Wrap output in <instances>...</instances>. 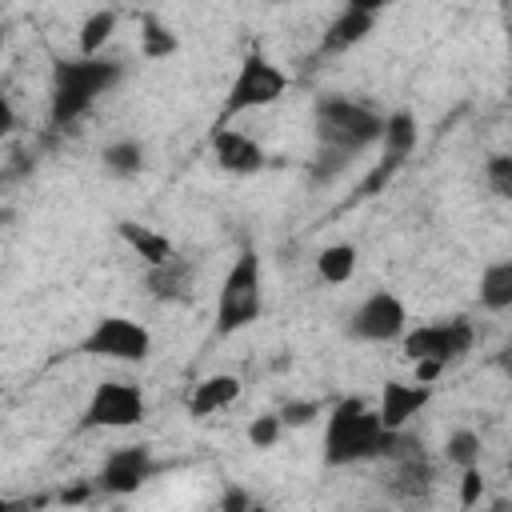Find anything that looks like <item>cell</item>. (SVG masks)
<instances>
[{"mask_svg":"<svg viewBox=\"0 0 512 512\" xmlns=\"http://www.w3.org/2000/svg\"><path fill=\"white\" fill-rule=\"evenodd\" d=\"M396 432L380 420V408H372L360 396H340L332 412L324 416V444L320 456L328 468H352L368 464L392 452Z\"/></svg>","mask_w":512,"mask_h":512,"instance_id":"obj_1","label":"cell"},{"mask_svg":"<svg viewBox=\"0 0 512 512\" xmlns=\"http://www.w3.org/2000/svg\"><path fill=\"white\" fill-rule=\"evenodd\" d=\"M124 76L120 60H108L104 52L100 56H60L52 64V92H48V120L52 128H68L76 124L108 88H116Z\"/></svg>","mask_w":512,"mask_h":512,"instance_id":"obj_2","label":"cell"},{"mask_svg":"<svg viewBox=\"0 0 512 512\" xmlns=\"http://www.w3.org/2000/svg\"><path fill=\"white\" fill-rule=\"evenodd\" d=\"M380 136H384V116L376 108L340 92L316 100V148H332L352 160L364 148L380 144Z\"/></svg>","mask_w":512,"mask_h":512,"instance_id":"obj_3","label":"cell"},{"mask_svg":"<svg viewBox=\"0 0 512 512\" xmlns=\"http://www.w3.org/2000/svg\"><path fill=\"white\" fill-rule=\"evenodd\" d=\"M476 344V328L468 316H448V320H432V324H416L404 332L400 348L404 360L416 368V380L432 384L448 364L464 360Z\"/></svg>","mask_w":512,"mask_h":512,"instance_id":"obj_4","label":"cell"},{"mask_svg":"<svg viewBox=\"0 0 512 512\" xmlns=\"http://www.w3.org/2000/svg\"><path fill=\"white\" fill-rule=\"evenodd\" d=\"M264 312V268L252 248H240L216 292V332L232 336Z\"/></svg>","mask_w":512,"mask_h":512,"instance_id":"obj_5","label":"cell"},{"mask_svg":"<svg viewBox=\"0 0 512 512\" xmlns=\"http://www.w3.org/2000/svg\"><path fill=\"white\" fill-rule=\"evenodd\" d=\"M284 92H288V72L272 56L252 48L240 60V68H236V76H232V84L224 92V108H220L216 124H228V120H236L244 112H256V108H272Z\"/></svg>","mask_w":512,"mask_h":512,"instance_id":"obj_6","label":"cell"},{"mask_svg":"<svg viewBox=\"0 0 512 512\" xmlns=\"http://www.w3.org/2000/svg\"><path fill=\"white\" fill-rule=\"evenodd\" d=\"M344 332L352 340H360V344H392V340H404V332H408V304L392 288H376V292H368L348 312Z\"/></svg>","mask_w":512,"mask_h":512,"instance_id":"obj_7","label":"cell"},{"mask_svg":"<svg viewBox=\"0 0 512 512\" xmlns=\"http://www.w3.org/2000/svg\"><path fill=\"white\" fill-rule=\"evenodd\" d=\"M144 416H148V400H144V388L140 384H132V380H104L88 396V404L80 412V428L116 432V428L144 424Z\"/></svg>","mask_w":512,"mask_h":512,"instance_id":"obj_8","label":"cell"},{"mask_svg":"<svg viewBox=\"0 0 512 512\" xmlns=\"http://www.w3.org/2000/svg\"><path fill=\"white\" fill-rule=\"evenodd\" d=\"M80 352L100 356V360H120V364H144L148 352H152V332L140 320L112 312V316H100L88 328Z\"/></svg>","mask_w":512,"mask_h":512,"instance_id":"obj_9","label":"cell"},{"mask_svg":"<svg viewBox=\"0 0 512 512\" xmlns=\"http://www.w3.org/2000/svg\"><path fill=\"white\" fill-rule=\"evenodd\" d=\"M156 460L148 452V444H124V448H112L100 464V476L96 484L108 492V496H132L144 488V480L152 476Z\"/></svg>","mask_w":512,"mask_h":512,"instance_id":"obj_10","label":"cell"},{"mask_svg":"<svg viewBox=\"0 0 512 512\" xmlns=\"http://www.w3.org/2000/svg\"><path fill=\"white\" fill-rule=\"evenodd\" d=\"M212 160L228 172V176H256L268 164V152L256 136L232 128V124H216L212 128Z\"/></svg>","mask_w":512,"mask_h":512,"instance_id":"obj_11","label":"cell"},{"mask_svg":"<svg viewBox=\"0 0 512 512\" xmlns=\"http://www.w3.org/2000/svg\"><path fill=\"white\" fill-rule=\"evenodd\" d=\"M432 400V384L424 380H388L384 392H380V420L392 428V432H404V424Z\"/></svg>","mask_w":512,"mask_h":512,"instance_id":"obj_12","label":"cell"},{"mask_svg":"<svg viewBox=\"0 0 512 512\" xmlns=\"http://www.w3.org/2000/svg\"><path fill=\"white\" fill-rule=\"evenodd\" d=\"M240 392H244L240 376H232V372H212V376H204V380L192 384V392H188V412H192V416L224 412V408H232V404L240 400Z\"/></svg>","mask_w":512,"mask_h":512,"instance_id":"obj_13","label":"cell"},{"mask_svg":"<svg viewBox=\"0 0 512 512\" xmlns=\"http://www.w3.org/2000/svg\"><path fill=\"white\" fill-rule=\"evenodd\" d=\"M116 236H120L148 268H156V264H164V260L176 256V244H172L160 228H148V224H140V220H120V224H116Z\"/></svg>","mask_w":512,"mask_h":512,"instance_id":"obj_14","label":"cell"},{"mask_svg":"<svg viewBox=\"0 0 512 512\" xmlns=\"http://www.w3.org/2000/svg\"><path fill=\"white\" fill-rule=\"evenodd\" d=\"M192 264L184 260V256H172V260H164V264H156V268H148L144 272V288H148V296H156V300H184L188 296V288H192Z\"/></svg>","mask_w":512,"mask_h":512,"instance_id":"obj_15","label":"cell"},{"mask_svg":"<svg viewBox=\"0 0 512 512\" xmlns=\"http://www.w3.org/2000/svg\"><path fill=\"white\" fill-rule=\"evenodd\" d=\"M372 28H376V16H372V12H360V8H348V4H344V12L328 24L320 48H324V52H348V48H356Z\"/></svg>","mask_w":512,"mask_h":512,"instance_id":"obj_16","label":"cell"},{"mask_svg":"<svg viewBox=\"0 0 512 512\" xmlns=\"http://www.w3.org/2000/svg\"><path fill=\"white\" fill-rule=\"evenodd\" d=\"M100 164H104L108 176H116V180H132V176L144 172L148 156H144V144H140V140L120 136V140H112V144L100 148Z\"/></svg>","mask_w":512,"mask_h":512,"instance_id":"obj_17","label":"cell"},{"mask_svg":"<svg viewBox=\"0 0 512 512\" xmlns=\"http://www.w3.org/2000/svg\"><path fill=\"white\" fill-rule=\"evenodd\" d=\"M356 264H360V252L352 240H336V244H324L320 256H316V276L324 284H348L356 276Z\"/></svg>","mask_w":512,"mask_h":512,"instance_id":"obj_18","label":"cell"},{"mask_svg":"<svg viewBox=\"0 0 512 512\" xmlns=\"http://www.w3.org/2000/svg\"><path fill=\"white\" fill-rule=\"evenodd\" d=\"M416 140H420V124H416V116L408 108H396V112L384 116V136H380L384 156L408 160L416 152Z\"/></svg>","mask_w":512,"mask_h":512,"instance_id":"obj_19","label":"cell"},{"mask_svg":"<svg viewBox=\"0 0 512 512\" xmlns=\"http://www.w3.org/2000/svg\"><path fill=\"white\" fill-rule=\"evenodd\" d=\"M480 304L488 312H508L512 308V256L508 260H492L480 272Z\"/></svg>","mask_w":512,"mask_h":512,"instance_id":"obj_20","label":"cell"},{"mask_svg":"<svg viewBox=\"0 0 512 512\" xmlns=\"http://www.w3.org/2000/svg\"><path fill=\"white\" fill-rule=\"evenodd\" d=\"M176 52H180V36L160 16H144L140 20V56L144 60H168Z\"/></svg>","mask_w":512,"mask_h":512,"instance_id":"obj_21","label":"cell"},{"mask_svg":"<svg viewBox=\"0 0 512 512\" xmlns=\"http://www.w3.org/2000/svg\"><path fill=\"white\" fill-rule=\"evenodd\" d=\"M116 24H120V16H116L112 8H96V12H88V16H84V24H80V36H76L80 52H84V56H100V52H104V44L112 40Z\"/></svg>","mask_w":512,"mask_h":512,"instance_id":"obj_22","label":"cell"},{"mask_svg":"<svg viewBox=\"0 0 512 512\" xmlns=\"http://www.w3.org/2000/svg\"><path fill=\"white\" fill-rule=\"evenodd\" d=\"M444 460L456 464L460 472L472 468V464H480V436H476L472 428H456V432H448V440H444Z\"/></svg>","mask_w":512,"mask_h":512,"instance_id":"obj_23","label":"cell"},{"mask_svg":"<svg viewBox=\"0 0 512 512\" xmlns=\"http://www.w3.org/2000/svg\"><path fill=\"white\" fill-rule=\"evenodd\" d=\"M484 180L500 200H512V152H492L484 160Z\"/></svg>","mask_w":512,"mask_h":512,"instance_id":"obj_24","label":"cell"},{"mask_svg":"<svg viewBox=\"0 0 512 512\" xmlns=\"http://www.w3.org/2000/svg\"><path fill=\"white\" fill-rule=\"evenodd\" d=\"M348 164H352V160H348L344 152L316 148V156H312V164H308V176H312V184H328V180H336V176H340Z\"/></svg>","mask_w":512,"mask_h":512,"instance_id":"obj_25","label":"cell"},{"mask_svg":"<svg viewBox=\"0 0 512 512\" xmlns=\"http://www.w3.org/2000/svg\"><path fill=\"white\" fill-rule=\"evenodd\" d=\"M280 432H284L280 412H264V416H256V420L248 424V444L260 448V452H268V448L280 440Z\"/></svg>","mask_w":512,"mask_h":512,"instance_id":"obj_26","label":"cell"},{"mask_svg":"<svg viewBox=\"0 0 512 512\" xmlns=\"http://www.w3.org/2000/svg\"><path fill=\"white\" fill-rule=\"evenodd\" d=\"M316 416H320V404H316V400H288V404L280 408L284 428H304V424H312Z\"/></svg>","mask_w":512,"mask_h":512,"instance_id":"obj_27","label":"cell"},{"mask_svg":"<svg viewBox=\"0 0 512 512\" xmlns=\"http://www.w3.org/2000/svg\"><path fill=\"white\" fill-rule=\"evenodd\" d=\"M400 164H404V160H396V156H384V160H380V164L368 172V180L360 184V196H372V192H380V184H388V180L396 176V168H400Z\"/></svg>","mask_w":512,"mask_h":512,"instance_id":"obj_28","label":"cell"},{"mask_svg":"<svg viewBox=\"0 0 512 512\" xmlns=\"http://www.w3.org/2000/svg\"><path fill=\"white\" fill-rule=\"evenodd\" d=\"M480 496H484V472H480V464H472V468H464V476H460V504L472 508Z\"/></svg>","mask_w":512,"mask_h":512,"instance_id":"obj_29","label":"cell"},{"mask_svg":"<svg viewBox=\"0 0 512 512\" xmlns=\"http://www.w3.org/2000/svg\"><path fill=\"white\" fill-rule=\"evenodd\" d=\"M388 4L392 0H348V8H360V12H372V16H380Z\"/></svg>","mask_w":512,"mask_h":512,"instance_id":"obj_30","label":"cell"},{"mask_svg":"<svg viewBox=\"0 0 512 512\" xmlns=\"http://www.w3.org/2000/svg\"><path fill=\"white\" fill-rule=\"evenodd\" d=\"M244 504H248V500H244L240 492H232V496H224V508H244Z\"/></svg>","mask_w":512,"mask_h":512,"instance_id":"obj_31","label":"cell"},{"mask_svg":"<svg viewBox=\"0 0 512 512\" xmlns=\"http://www.w3.org/2000/svg\"><path fill=\"white\" fill-rule=\"evenodd\" d=\"M496 364H500V368H504V372H508V376H512V348H508V352H504V356H500V360H496Z\"/></svg>","mask_w":512,"mask_h":512,"instance_id":"obj_32","label":"cell"},{"mask_svg":"<svg viewBox=\"0 0 512 512\" xmlns=\"http://www.w3.org/2000/svg\"><path fill=\"white\" fill-rule=\"evenodd\" d=\"M508 476H512V460H508Z\"/></svg>","mask_w":512,"mask_h":512,"instance_id":"obj_33","label":"cell"},{"mask_svg":"<svg viewBox=\"0 0 512 512\" xmlns=\"http://www.w3.org/2000/svg\"><path fill=\"white\" fill-rule=\"evenodd\" d=\"M272 4H276V0H272Z\"/></svg>","mask_w":512,"mask_h":512,"instance_id":"obj_34","label":"cell"}]
</instances>
